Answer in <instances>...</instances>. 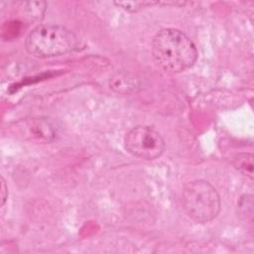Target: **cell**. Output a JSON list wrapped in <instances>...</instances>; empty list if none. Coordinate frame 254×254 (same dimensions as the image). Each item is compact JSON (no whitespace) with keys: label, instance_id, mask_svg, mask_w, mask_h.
<instances>
[{"label":"cell","instance_id":"obj_1","mask_svg":"<svg viewBox=\"0 0 254 254\" xmlns=\"http://www.w3.org/2000/svg\"><path fill=\"white\" fill-rule=\"evenodd\" d=\"M152 55L158 65L173 73L190 68L198 56L190 38L174 28L162 29L155 35L152 41Z\"/></svg>","mask_w":254,"mask_h":254},{"label":"cell","instance_id":"obj_2","mask_svg":"<svg viewBox=\"0 0 254 254\" xmlns=\"http://www.w3.org/2000/svg\"><path fill=\"white\" fill-rule=\"evenodd\" d=\"M77 46L75 34L61 25H39L29 32L25 40L27 52L41 59L68 54Z\"/></svg>","mask_w":254,"mask_h":254},{"label":"cell","instance_id":"obj_3","mask_svg":"<svg viewBox=\"0 0 254 254\" xmlns=\"http://www.w3.org/2000/svg\"><path fill=\"white\" fill-rule=\"evenodd\" d=\"M182 200L187 214L197 223L213 220L220 211V197L207 181L194 180L184 186Z\"/></svg>","mask_w":254,"mask_h":254},{"label":"cell","instance_id":"obj_4","mask_svg":"<svg viewBox=\"0 0 254 254\" xmlns=\"http://www.w3.org/2000/svg\"><path fill=\"white\" fill-rule=\"evenodd\" d=\"M124 146L132 156L148 161L158 159L166 149L162 135L149 126L132 128L124 137Z\"/></svg>","mask_w":254,"mask_h":254},{"label":"cell","instance_id":"obj_5","mask_svg":"<svg viewBox=\"0 0 254 254\" xmlns=\"http://www.w3.org/2000/svg\"><path fill=\"white\" fill-rule=\"evenodd\" d=\"M110 88L118 93H131L135 92L137 88H139V80L134 76L124 73L118 72L110 78Z\"/></svg>","mask_w":254,"mask_h":254},{"label":"cell","instance_id":"obj_6","mask_svg":"<svg viewBox=\"0 0 254 254\" xmlns=\"http://www.w3.org/2000/svg\"><path fill=\"white\" fill-rule=\"evenodd\" d=\"M234 167L244 175L253 177V155L250 153H242L235 157L233 162Z\"/></svg>","mask_w":254,"mask_h":254},{"label":"cell","instance_id":"obj_7","mask_svg":"<svg viewBox=\"0 0 254 254\" xmlns=\"http://www.w3.org/2000/svg\"><path fill=\"white\" fill-rule=\"evenodd\" d=\"M115 5L118 7L123 8L128 12H138L146 7L153 6V5H160V2H153V1H121V2H114Z\"/></svg>","mask_w":254,"mask_h":254},{"label":"cell","instance_id":"obj_8","mask_svg":"<svg viewBox=\"0 0 254 254\" xmlns=\"http://www.w3.org/2000/svg\"><path fill=\"white\" fill-rule=\"evenodd\" d=\"M8 196V188L3 178H1V206L4 205Z\"/></svg>","mask_w":254,"mask_h":254}]
</instances>
